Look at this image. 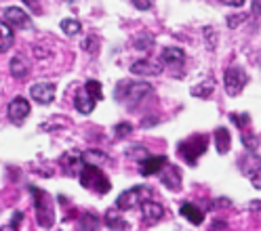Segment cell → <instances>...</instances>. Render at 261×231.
Listing matches in <instances>:
<instances>
[{
	"label": "cell",
	"instance_id": "6da1fadb",
	"mask_svg": "<svg viewBox=\"0 0 261 231\" xmlns=\"http://www.w3.org/2000/svg\"><path fill=\"white\" fill-rule=\"evenodd\" d=\"M154 93L152 84L148 82H130V80H122L116 86V101L124 103L126 107H135L137 103H141L143 99H148Z\"/></svg>",
	"mask_w": 261,
	"mask_h": 231
},
{
	"label": "cell",
	"instance_id": "7a4b0ae2",
	"mask_svg": "<svg viewBox=\"0 0 261 231\" xmlns=\"http://www.w3.org/2000/svg\"><path fill=\"white\" fill-rule=\"evenodd\" d=\"M78 179H80V185L85 189H91L99 195H103L112 189L110 179L99 170V166H93V164H83V168L78 172Z\"/></svg>",
	"mask_w": 261,
	"mask_h": 231
},
{
	"label": "cell",
	"instance_id": "3957f363",
	"mask_svg": "<svg viewBox=\"0 0 261 231\" xmlns=\"http://www.w3.org/2000/svg\"><path fill=\"white\" fill-rule=\"evenodd\" d=\"M30 191H32V200H34L38 225H40L42 229H51V227H53V221H55L51 197L46 195V191H42V189H38V187H30Z\"/></svg>",
	"mask_w": 261,
	"mask_h": 231
},
{
	"label": "cell",
	"instance_id": "277c9868",
	"mask_svg": "<svg viewBox=\"0 0 261 231\" xmlns=\"http://www.w3.org/2000/svg\"><path fill=\"white\" fill-rule=\"evenodd\" d=\"M206 147H208V137L206 135H194V137L179 143L177 154L181 156L190 166H196V162H198V158L206 152Z\"/></svg>",
	"mask_w": 261,
	"mask_h": 231
},
{
	"label": "cell",
	"instance_id": "5b68a950",
	"mask_svg": "<svg viewBox=\"0 0 261 231\" xmlns=\"http://www.w3.org/2000/svg\"><path fill=\"white\" fill-rule=\"evenodd\" d=\"M247 82H249V76L240 65H232L223 74V86L230 97H238L244 91V86H247Z\"/></svg>",
	"mask_w": 261,
	"mask_h": 231
},
{
	"label": "cell",
	"instance_id": "8992f818",
	"mask_svg": "<svg viewBox=\"0 0 261 231\" xmlns=\"http://www.w3.org/2000/svg\"><path fill=\"white\" fill-rule=\"evenodd\" d=\"M148 197H152V189L145 185H137V187H130L124 193H120V197L116 200V206H118V210H130L137 204H141L143 200H148Z\"/></svg>",
	"mask_w": 261,
	"mask_h": 231
},
{
	"label": "cell",
	"instance_id": "52a82bcc",
	"mask_svg": "<svg viewBox=\"0 0 261 231\" xmlns=\"http://www.w3.org/2000/svg\"><path fill=\"white\" fill-rule=\"evenodd\" d=\"M128 72L133 76H160L162 72H165V63H162L160 59H139L135 63H130Z\"/></svg>",
	"mask_w": 261,
	"mask_h": 231
},
{
	"label": "cell",
	"instance_id": "ba28073f",
	"mask_svg": "<svg viewBox=\"0 0 261 231\" xmlns=\"http://www.w3.org/2000/svg\"><path fill=\"white\" fill-rule=\"evenodd\" d=\"M30 103H28V99H23V97H15L13 101L9 103V109H7V113H9V120L15 124V126H21L23 122H25V118L30 115Z\"/></svg>",
	"mask_w": 261,
	"mask_h": 231
},
{
	"label": "cell",
	"instance_id": "9c48e42d",
	"mask_svg": "<svg viewBox=\"0 0 261 231\" xmlns=\"http://www.w3.org/2000/svg\"><path fill=\"white\" fill-rule=\"evenodd\" d=\"M30 97L34 99L36 103H40V105L53 103V99H55V84H53V82H36V84H32V89H30Z\"/></svg>",
	"mask_w": 261,
	"mask_h": 231
},
{
	"label": "cell",
	"instance_id": "30bf717a",
	"mask_svg": "<svg viewBox=\"0 0 261 231\" xmlns=\"http://www.w3.org/2000/svg\"><path fill=\"white\" fill-rule=\"evenodd\" d=\"M158 175H160L162 185H165L167 189H171V191H179V189H181L184 177H181V170H179L177 166H173V164H165Z\"/></svg>",
	"mask_w": 261,
	"mask_h": 231
},
{
	"label": "cell",
	"instance_id": "8fae6325",
	"mask_svg": "<svg viewBox=\"0 0 261 231\" xmlns=\"http://www.w3.org/2000/svg\"><path fill=\"white\" fill-rule=\"evenodd\" d=\"M141 217H143V221L145 223H150V225H154V223H160L162 219H165V206L162 204H158V202H154L152 197H148V200H143L141 204Z\"/></svg>",
	"mask_w": 261,
	"mask_h": 231
},
{
	"label": "cell",
	"instance_id": "7c38bea8",
	"mask_svg": "<svg viewBox=\"0 0 261 231\" xmlns=\"http://www.w3.org/2000/svg\"><path fill=\"white\" fill-rule=\"evenodd\" d=\"M3 19H5L11 27H19V30H28V27H32L30 15H28L23 9H19V7H9V9H5Z\"/></svg>",
	"mask_w": 261,
	"mask_h": 231
},
{
	"label": "cell",
	"instance_id": "4fadbf2b",
	"mask_svg": "<svg viewBox=\"0 0 261 231\" xmlns=\"http://www.w3.org/2000/svg\"><path fill=\"white\" fill-rule=\"evenodd\" d=\"M167 164V158L165 156H145L141 162H139V172L143 177H154L162 170V166Z\"/></svg>",
	"mask_w": 261,
	"mask_h": 231
},
{
	"label": "cell",
	"instance_id": "5bb4252c",
	"mask_svg": "<svg viewBox=\"0 0 261 231\" xmlns=\"http://www.w3.org/2000/svg\"><path fill=\"white\" fill-rule=\"evenodd\" d=\"M59 164H61V168H63L65 175H78L85 162H83V158H80L78 152H68V154L61 156Z\"/></svg>",
	"mask_w": 261,
	"mask_h": 231
},
{
	"label": "cell",
	"instance_id": "9a60e30c",
	"mask_svg": "<svg viewBox=\"0 0 261 231\" xmlns=\"http://www.w3.org/2000/svg\"><path fill=\"white\" fill-rule=\"evenodd\" d=\"M160 61L165 65H184L186 53H184V48H179V46H167V48H162Z\"/></svg>",
	"mask_w": 261,
	"mask_h": 231
},
{
	"label": "cell",
	"instance_id": "2e32d148",
	"mask_svg": "<svg viewBox=\"0 0 261 231\" xmlns=\"http://www.w3.org/2000/svg\"><path fill=\"white\" fill-rule=\"evenodd\" d=\"M181 217L188 219L192 225H202V221H204V210L198 208L196 204H192V202H186V204H181Z\"/></svg>",
	"mask_w": 261,
	"mask_h": 231
},
{
	"label": "cell",
	"instance_id": "e0dca14e",
	"mask_svg": "<svg viewBox=\"0 0 261 231\" xmlns=\"http://www.w3.org/2000/svg\"><path fill=\"white\" fill-rule=\"evenodd\" d=\"M213 137H215V147H217V152H219L221 156L230 152V147H232V137H230V130H227L225 126L215 128Z\"/></svg>",
	"mask_w": 261,
	"mask_h": 231
},
{
	"label": "cell",
	"instance_id": "ac0fdd59",
	"mask_svg": "<svg viewBox=\"0 0 261 231\" xmlns=\"http://www.w3.org/2000/svg\"><path fill=\"white\" fill-rule=\"evenodd\" d=\"M95 103H97V99L91 97L85 89L80 91V93L76 95V99H74V107H76L80 113H91V111L95 109Z\"/></svg>",
	"mask_w": 261,
	"mask_h": 231
},
{
	"label": "cell",
	"instance_id": "d6986e66",
	"mask_svg": "<svg viewBox=\"0 0 261 231\" xmlns=\"http://www.w3.org/2000/svg\"><path fill=\"white\" fill-rule=\"evenodd\" d=\"M13 40H15L13 27H11L5 19H0V53H3V51H9V48L13 46Z\"/></svg>",
	"mask_w": 261,
	"mask_h": 231
},
{
	"label": "cell",
	"instance_id": "ffe728a7",
	"mask_svg": "<svg viewBox=\"0 0 261 231\" xmlns=\"http://www.w3.org/2000/svg\"><path fill=\"white\" fill-rule=\"evenodd\" d=\"M9 68H11V76H15L17 80H23L30 74V65H28V61L23 57H13Z\"/></svg>",
	"mask_w": 261,
	"mask_h": 231
},
{
	"label": "cell",
	"instance_id": "44dd1931",
	"mask_svg": "<svg viewBox=\"0 0 261 231\" xmlns=\"http://www.w3.org/2000/svg\"><path fill=\"white\" fill-rule=\"evenodd\" d=\"M80 158H83L85 164H93V166H103V164H108L110 156L99 152V150H89L85 154H80Z\"/></svg>",
	"mask_w": 261,
	"mask_h": 231
},
{
	"label": "cell",
	"instance_id": "7402d4cb",
	"mask_svg": "<svg viewBox=\"0 0 261 231\" xmlns=\"http://www.w3.org/2000/svg\"><path fill=\"white\" fill-rule=\"evenodd\" d=\"M103 221H106V225H108L110 229H130L128 223L120 217V210H108L106 217H103Z\"/></svg>",
	"mask_w": 261,
	"mask_h": 231
},
{
	"label": "cell",
	"instance_id": "603a6c76",
	"mask_svg": "<svg viewBox=\"0 0 261 231\" xmlns=\"http://www.w3.org/2000/svg\"><path fill=\"white\" fill-rule=\"evenodd\" d=\"M215 91V80H206V82H202V84H196V86H192V97H196V99H206V97H211V93Z\"/></svg>",
	"mask_w": 261,
	"mask_h": 231
},
{
	"label": "cell",
	"instance_id": "cb8c5ba5",
	"mask_svg": "<svg viewBox=\"0 0 261 231\" xmlns=\"http://www.w3.org/2000/svg\"><path fill=\"white\" fill-rule=\"evenodd\" d=\"M61 32L65 36H78L83 32V25H80L78 19H63L61 21Z\"/></svg>",
	"mask_w": 261,
	"mask_h": 231
},
{
	"label": "cell",
	"instance_id": "d4e9b609",
	"mask_svg": "<svg viewBox=\"0 0 261 231\" xmlns=\"http://www.w3.org/2000/svg\"><path fill=\"white\" fill-rule=\"evenodd\" d=\"M99 227V217L93 212H85L83 219H80V229H97Z\"/></svg>",
	"mask_w": 261,
	"mask_h": 231
},
{
	"label": "cell",
	"instance_id": "484cf974",
	"mask_svg": "<svg viewBox=\"0 0 261 231\" xmlns=\"http://www.w3.org/2000/svg\"><path fill=\"white\" fill-rule=\"evenodd\" d=\"M247 19H249V13H236V15H227L225 23H227V27H230V30H236L238 25H242Z\"/></svg>",
	"mask_w": 261,
	"mask_h": 231
},
{
	"label": "cell",
	"instance_id": "4316f807",
	"mask_svg": "<svg viewBox=\"0 0 261 231\" xmlns=\"http://www.w3.org/2000/svg\"><path fill=\"white\" fill-rule=\"evenodd\" d=\"M152 46H154V38L150 34H141L135 38V48H139V51H150Z\"/></svg>",
	"mask_w": 261,
	"mask_h": 231
},
{
	"label": "cell",
	"instance_id": "83f0119b",
	"mask_svg": "<svg viewBox=\"0 0 261 231\" xmlns=\"http://www.w3.org/2000/svg\"><path fill=\"white\" fill-rule=\"evenodd\" d=\"M85 91H87L91 97H95L97 101H99V99L103 97V93H101V84H99V82H97V80H89L87 84H85Z\"/></svg>",
	"mask_w": 261,
	"mask_h": 231
},
{
	"label": "cell",
	"instance_id": "f1b7e54d",
	"mask_svg": "<svg viewBox=\"0 0 261 231\" xmlns=\"http://www.w3.org/2000/svg\"><path fill=\"white\" fill-rule=\"evenodd\" d=\"M126 156H128L130 160H135V162H141L145 156H150V154H148V150H145V147H141V145H133V147H130V150L126 152Z\"/></svg>",
	"mask_w": 261,
	"mask_h": 231
},
{
	"label": "cell",
	"instance_id": "f546056e",
	"mask_svg": "<svg viewBox=\"0 0 261 231\" xmlns=\"http://www.w3.org/2000/svg\"><path fill=\"white\" fill-rule=\"evenodd\" d=\"M230 120L238 126V128H244L251 124V115L249 113H230Z\"/></svg>",
	"mask_w": 261,
	"mask_h": 231
},
{
	"label": "cell",
	"instance_id": "4dcf8cb0",
	"mask_svg": "<svg viewBox=\"0 0 261 231\" xmlns=\"http://www.w3.org/2000/svg\"><path fill=\"white\" fill-rule=\"evenodd\" d=\"M130 133H133V124H130V122H120V124H116V137H118V139H126Z\"/></svg>",
	"mask_w": 261,
	"mask_h": 231
},
{
	"label": "cell",
	"instance_id": "1f68e13d",
	"mask_svg": "<svg viewBox=\"0 0 261 231\" xmlns=\"http://www.w3.org/2000/svg\"><path fill=\"white\" fill-rule=\"evenodd\" d=\"M242 143H244V147H247L249 152H255L257 147H259V139H257L255 135H249V133L242 135Z\"/></svg>",
	"mask_w": 261,
	"mask_h": 231
},
{
	"label": "cell",
	"instance_id": "d6a6232c",
	"mask_svg": "<svg viewBox=\"0 0 261 231\" xmlns=\"http://www.w3.org/2000/svg\"><path fill=\"white\" fill-rule=\"evenodd\" d=\"M202 34H204V42L208 44V48H211V51H213V48H215V42H217V36H215V30L213 27H204V32H202Z\"/></svg>",
	"mask_w": 261,
	"mask_h": 231
},
{
	"label": "cell",
	"instance_id": "836d02e7",
	"mask_svg": "<svg viewBox=\"0 0 261 231\" xmlns=\"http://www.w3.org/2000/svg\"><path fill=\"white\" fill-rule=\"evenodd\" d=\"M249 177H251V185H253L255 189H261V166H259V168H255Z\"/></svg>",
	"mask_w": 261,
	"mask_h": 231
},
{
	"label": "cell",
	"instance_id": "e575fe53",
	"mask_svg": "<svg viewBox=\"0 0 261 231\" xmlns=\"http://www.w3.org/2000/svg\"><path fill=\"white\" fill-rule=\"evenodd\" d=\"M130 5L139 11H150L152 9V0H130Z\"/></svg>",
	"mask_w": 261,
	"mask_h": 231
},
{
	"label": "cell",
	"instance_id": "d590c367",
	"mask_svg": "<svg viewBox=\"0 0 261 231\" xmlns=\"http://www.w3.org/2000/svg\"><path fill=\"white\" fill-rule=\"evenodd\" d=\"M97 46H99V44H97V40H95L93 36L85 38V42H83V48H85V51H89V53H95V51H97Z\"/></svg>",
	"mask_w": 261,
	"mask_h": 231
},
{
	"label": "cell",
	"instance_id": "8d00e7d4",
	"mask_svg": "<svg viewBox=\"0 0 261 231\" xmlns=\"http://www.w3.org/2000/svg\"><path fill=\"white\" fill-rule=\"evenodd\" d=\"M21 219H23V214H21V212H15V217H13L11 225H9V227H5V229H19V223H21Z\"/></svg>",
	"mask_w": 261,
	"mask_h": 231
},
{
	"label": "cell",
	"instance_id": "74e56055",
	"mask_svg": "<svg viewBox=\"0 0 261 231\" xmlns=\"http://www.w3.org/2000/svg\"><path fill=\"white\" fill-rule=\"evenodd\" d=\"M23 3L28 5V9H32L34 13H40V5H38V0H23Z\"/></svg>",
	"mask_w": 261,
	"mask_h": 231
},
{
	"label": "cell",
	"instance_id": "f35d334b",
	"mask_svg": "<svg viewBox=\"0 0 261 231\" xmlns=\"http://www.w3.org/2000/svg\"><path fill=\"white\" fill-rule=\"evenodd\" d=\"M253 15L261 19V0H253Z\"/></svg>",
	"mask_w": 261,
	"mask_h": 231
},
{
	"label": "cell",
	"instance_id": "ab89813d",
	"mask_svg": "<svg viewBox=\"0 0 261 231\" xmlns=\"http://www.w3.org/2000/svg\"><path fill=\"white\" fill-rule=\"evenodd\" d=\"M223 5H230V7H242L244 0H221Z\"/></svg>",
	"mask_w": 261,
	"mask_h": 231
},
{
	"label": "cell",
	"instance_id": "60d3db41",
	"mask_svg": "<svg viewBox=\"0 0 261 231\" xmlns=\"http://www.w3.org/2000/svg\"><path fill=\"white\" fill-rule=\"evenodd\" d=\"M232 202L230 200H227V197H217V200H215V206H230Z\"/></svg>",
	"mask_w": 261,
	"mask_h": 231
},
{
	"label": "cell",
	"instance_id": "b9f144b4",
	"mask_svg": "<svg viewBox=\"0 0 261 231\" xmlns=\"http://www.w3.org/2000/svg\"><path fill=\"white\" fill-rule=\"evenodd\" d=\"M213 229H227V223H225V221H221V223L215 221V223H213Z\"/></svg>",
	"mask_w": 261,
	"mask_h": 231
}]
</instances>
